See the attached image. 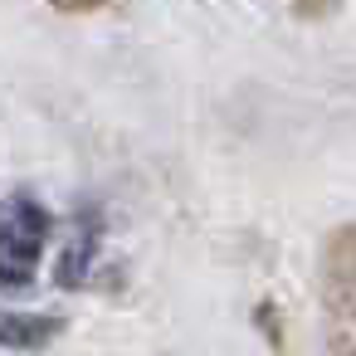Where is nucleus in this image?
Returning a JSON list of instances; mask_svg holds the SVG:
<instances>
[{
	"label": "nucleus",
	"instance_id": "nucleus-3",
	"mask_svg": "<svg viewBox=\"0 0 356 356\" xmlns=\"http://www.w3.org/2000/svg\"><path fill=\"white\" fill-rule=\"evenodd\" d=\"M54 337V317H15L0 312V341L6 346H44Z\"/></svg>",
	"mask_w": 356,
	"mask_h": 356
},
{
	"label": "nucleus",
	"instance_id": "nucleus-5",
	"mask_svg": "<svg viewBox=\"0 0 356 356\" xmlns=\"http://www.w3.org/2000/svg\"><path fill=\"white\" fill-rule=\"evenodd\" d=\"M59 10H93V6H103V0H54Z\"/></svg>",
	"mask_w": 356,
	"mask_h": 356
},
{
	"label": "nucleus",
	"instance_id": "nucleus-1",
	"mask_svg": "<svg viewBox=\"0 0 356 356\" xmlns=\"http://www.w3.org/2000/svg\"><path fill=\"white\" fill-rule=\"evenodd\" d=\"M327 356H356V225H346L322 259Z\"/></svg>",
	"mask_w": 356,
	"mask_h": 356
},
{
	"label": "nucleus",
	"instance_id": "nucleus-4",
	"mask_svg": "<svg viewBox=\"0 0 356 356\" xmlns=\"http://www.w3.org/2000/svg\"><path fill=\"white\" fill-rule=\"evenodd\" d=\"M293 10H298L302 20H317V15H332V10H337V0H293Z\"/></svg>",
	"mask_w": 356,
	"mask_h": 356
},
{
	"label": "nucleus",
	"instance_id": "nucleus-2",
	"mask_svg": "<svg viewBox=\"0 0 356 356\" xmlns=\"http://www.w3.org/2000/svg\"><path fill=\"white\" fill-rule=\"evenodd\" d=\"M49 239V210L30 195H10L0 210V288H25Z\"/></svg>",
	"mask_w": 356,
	"mask_h": 356
}]
</instances>
